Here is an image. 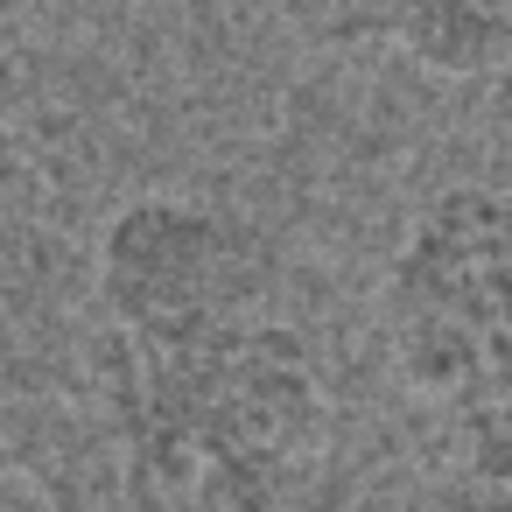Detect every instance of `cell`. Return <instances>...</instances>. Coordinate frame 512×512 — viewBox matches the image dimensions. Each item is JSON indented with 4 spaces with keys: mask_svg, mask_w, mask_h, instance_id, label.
Instances as JSON below:
<instances>
[{
    "mask_svg": "<svg viewBox=\"0 0 512 512\" xmlns=\"http://www.w3.org/2000/svg\"><path fill=\"white\" fill-rule=\"evenodd\" d=\"M127 512H288L330 442L316 344L260 309L183 337L92 344Z\"/></svg>",
    "mask_w": 512,
    "mask_h": 512,
    "instance_id": "cell-1",
    "label": "cell"
},
{
    "mask_svg": "<svg viewBox=\"0 0 512 512\" xmlns=\"http://www.w3.org/2000/svg\"><path fill=\"white\" fill-rule=\"evenodd\" d=\"M393 379L428 407L512 400V183L428 190L379 281Z\"/></svg>",
    "mask_w": 512,
    "mask_h": 512,
    "instance_id": "cell-2",
    "label": "cell"
},
{
    "mask_svg": "<svg viewBox=\"0 0 512 512\" xmlns=\"http://www.w3.org/2000/svg\"><path fill=\"white\" fill-rule=\"evenodd\" d=\"M281 253L239 204L141 190L92 239V309L113 337H183L274 309Z\"/></svg>",
    "mask_w": 512,
    "mask_h": 512,
    "instance_id": "cell-3",
    "label": "cell"
},
{
    "mask_svg": "<svg viewBox=\"0 0 512 512\" xmlns=\"http://www.w3.org/2000/svg\"><path fill=\"white\" fill-rule=\"evenodd\" d=\"M351 22L428 78H505L512 0H344Z\"/></svg>",
    "mask_w": 512,
    "mask_h": 512,
    "instance_id": "cell-4",
    "label": "cell"
},
{
    "mask_svg": "<svg viewBox=\"0 0 512 512\" xmlns=\"http://www.w3.org/2000/svg\"><path fill=\"white\" fill-rule=\"evenodd\" d=\"M421 512H512V400L449 414Z\"/></svg>",
    "mask_w": 512,
    "mask_h": 512,
    "instance_id": "cell-5",
    "label": "cell"
},
{
    "mask_svg": "<svg viewBox=\"0 0 512 512\" xmlns=\"http://www.w3.org/2000/svg\"><path fill=\"white\" fill-rule=\"evenodd\" d=\"M22 43H29V8H22V0H0V99L15 92V71H22Z\"/></svg>",
    "mask_w": 512,
    "mask_h": 512,
    "instance_id": "cell-6",
    "label": "cell"
},
{
    "mask_svg": "<svg viewBox=\"0 0 512 512\" xmlns=\"http://www.w3.org/2000/svg\"><path fill=\"white\" fill-rule=\"evenodd\" d=\"M0 512H57V498L36 477H22L15 463H0Z\"/></svg>",
    "mask_w": 512,
    "mask_h": 512,
    "instance_id": "cell-7",
    "label": "cell"
}]
</instances>
